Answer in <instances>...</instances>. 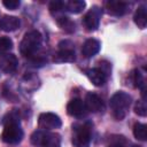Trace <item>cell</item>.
I'll list each match as a JSON object with an SVG mask.
<instances>
[{
	"label": "cell",
	"instance_id": "cell-1",
	"mask_svg": "<svg viewBox=\"0 0 147 147\" xmlns=\"http://www.w3.org/2000/svg\"><path fill=\"white\" fill-rule=\"evenodd\" d=\"M1 138L6 144L10 145L18 144L23 138V130L20 124V116L15 109L8 113L3 118V131Z\"/></svg>",
	"mask_w": 147,
	"mask_h": 147
},
{
	"label": "cell",
	"instance_id": "cell-2",
	"mask_svg": "<svg viewBox=\"0 0 147 147\" xmlns=\"http://www.w3.org/2000/svg\"><path fill=\"white\" fill-rule=\"evenodd\" d=\"M109 106L114 118L117 121H122L126 116L131 106V96L123 91H118L110 98Z\"/></svg>",
	"mask_w": 147,
	"mask_h": 147
},
{
	"label": "cell",
	"instance_id": "cell-3",
	"mask_svg": "<svg viewBox=\"0 0 147 147\" xmlns=\"http://www.w3.org/2000/svg\"><path fill=\"white\" fill-rule=\"evenodd\" d=\"M92 123H76L72 125V139L71 142L75 147H88L92 138Z\"/></svg>",
	"mask_w": 147,
	"mask_h": 147
},
{
	"label": "cell",
	"instance_id": "cell-4",
	"mask_svg": "<svg viewBox=\"0 0 147 147\" xmlns=\"http://www.w3.org/2000/svg\"><path fill=\"white\" fill-rule=\"evenodd\" d=\"M40 45H41V34L37 30H32L24 34L20 44V52L22 53V55L30 59L34 56Z\"/></svg>",
	"mask_w": 147,
	"mask_h": 147
},
{
	"label": "cell",
	"instance_id": "cell-5",
	"mask_svg": "<svg viewBox=\"0 0 147 147\" xmlns=\"http://www.w3.org/2000/svg\"><path fill=\"white\" fill-rule=\"evenodd\" d=\"M101 14H102V10L98 6H93L85 14V16L83 17V24L87 31H95L99 28Z\"/></svg>",
	"mask_w": 147,
	"mask_h": 147
},
{
	"label": "cell",
	"instance_id": "cell-6",
	"mask_svg": "<svg viewBox=\"0 0 147 147\" xmlns=\"http://www.w3.org/2000/svg\"><path fill=\"white\" fill-rule=\"evenodd\" d=\"M38 125L41 130H54L62 125L61 118L54 113H42L38 118Z\"/></svg>",
	"mask_w": 147,
	"mask_h": 147
},
{
	"label": "cell",
	"instance_id": "cell-7",
	"mask_svg": "<svg viewBox=\"0 0 147 147\" xmlns=\"http://www.w3.org/2000/svg\"><path fill=\"white\" fill-rule=\"evenodd\" d=\"M105 9L111 16H122L127 11V3L118 0H108L105 2Z\"/></svg>",
	"mask_w": 147,
	"mask_h": 147
},
{
	"label": "cell",
	"instance_id": "cell-8",
	"mask_svg": "<svg viewBox=\"0 0 147 147\" xmlns=\"http://www.w3.org/2000/svg\"><path fill=\"white\" fill-rule=\"evenodd\" d=\"M84 103H85L86 110L92 111V113H99V111H102L105 109V105H103L102 99L98 94L92 93V92L86 94Z\"/></svg>",
	"mask_w": 147,
	"mask_h": 147
},
{
	"label": "cell",
	"instance_id": "cell-9",
	"mask_svg": "<svg viewBox=\"0 0 147 147\" xmlns=\"http://www.w3.org/2000/svg\"><path fill=\"white\" fill-rule=\"evenodd\" d=\"M67 113L70 116L74 117H83L86 114V107L84 101H82L79 98H75L69 101L67 106Z\"/></svg>",
	"mask_w": 147,
	"mask_h": 147
},
{
	"label": "cell",
	"instance_id": "cell-10",
	"mask_svg": "<svg viewBox=\"0 0 147 147\" xmlns=\"http://www.w3.org/2000/svg\"><path fill=\"white\" fill-rule=\"evenodd\" d=\"M18 67L17 57L14 54H6L0 59V69L5 74H13Z\"/></svg>",
	"mask_w": 147,
	"mask_h": 147
},
{
	"label": "cell",
	"instance_id": "cell-11",
	"mask_svg": "<svg viewBox=\"0 0 147 147\" xmlns=\"http://www.w3.org/2000/svg\"><path fill=\"white\" fill-rule=\"evenodd\" d=\"M101 48V44L99 40L94 39V38H90L87 39L84 44H83V47H82V53L85 57H92L94 56L95 54L99 53Z\"/></svg>",
	"mask_w": 147,
	"mask_h": 147
},
{
	"label": "cell",
	"instance_id": "cell-12",
	"mask_svg": "<svg viewBox=\"0 0 147 147\" xmlns=\"http://www.w3.org/2000/svg\"><path fill=\"white\" fill-rule=\"evenodd\" d=\"M86 76L91 80V83L95 86H102L107 80V75L100 68H92L86 70Z\"/></svg>",
	"mask_w": 147,
	"mask_h": 147
},
{
	"label": "cell",
	"instance_id": "cell-13",
	"mask_svg": "<svg viewBox=\"0 0 147 147\" xmlns=\"http://www.w3.org/2000/svg\"><path fill=\"white\" fill-rule=\"evenodd\" d=\"M20 20L16 16H9V15H3L0 18V29L7 32L15 31L20 28Z\"/></svg>",
	"mask_w": 147,
	"mask_h": 147
},
{
	"label": "cell",
	"instance_id": "cell-14",
	"mask_svg": "<svg viewBox=\"0 0 147 147\" xmlns=\"http://www.w3.org/2000/svg\"><path fill=\"white\" fill-rule=\"evenodd\" d=\"M133 21L138 25V28H140V29H145L146 28V25H147V10H146L145 6L138 7V9L134 13Z\"/></svg>",
	"mask_w": 147,
	"mask_h": 147
},
{
	"label": "cell",
	"instance_id": "cell-15",
	"mask_svg": "<svg viewBox=\"0 0 147 147\" xmlns=\"http://www.w3.org/2000/svg\"><path fill=\"white\" fill-rule=\"evenodd\" d=\"M55 62H74L76 60L74 49H60L53 57Z\"/></svg>",
	"mask_w": 147,
	"mask_h": 147
},
{
	"label": "cell",
	"instance_id": "cell-16",
	"mask_svg": "<svg viewBox=\"0 0 147 147\" xmlns=\"http://www.w3.org/2000/svg\"><path fill=\"white\" fill-rule=\"evenodd\" d=\"M49 132L45 131V130H37L31 134V144L36 147H42V145L45 144V141L47 140Z\"/></svg>",
	"mask_w": 147,
	"mask_h": 147
},
{
	"label": "cell",
	"instance_id": "cell-17",
	"mask_svg": "<svg viewBox=\"0 0 147 147\" xmlns=\"http://www.w3.org/2000/svg\"><path fill=\"white\" fill-rule=\"evenodd\" d=\"M56 22H57L59 26L63 31H65L68 33H72L75 31V23L69 17H67V16H57L56 17Z\"/></svg>",
	"mask_w": 147,
	"mask_h": 147
},
{
	"label": "cell",
	"instance_id": "cell-18",
	"mask_svg": "<svg viewBox=\"0 0 147 147\" xmlns=\"http://www.w3.org/2000/svg\"><path fill=\"white\" fill-rule=\"evenodd\" d=\"M86 3L83 0H70L65 2V9L72 14H78L85 8Z\"/></svg>",
	"mask_w": 147,
	"mask_h": 147
},
{
	"label": "cell",
	"instance_id": "cell-19",
	"mask_svg": "<svg viewBox=\"0 0 147 147\" xmlns=\"http://www.w3.org/2000/svg\"><path fill=\"white\" fill-rule=\"evenodd\" d=\"M109 147H127V139L122 134H111L108 138Z\"/></svg>",
	"mask_w": 147,
	"mask_h": 147
},
{
	"label": "cell",
	"instance_id": "cell-20",
	"mask_svg": "<svg viewBox=\"0 0 147 147\" xmlns=\"http://www.w3.org/2000/svg\"><path fill=\"white\" fill-rule=\"evenodd\" d=\"M133 136L136 139L145 141L147 139V126L142 123H136L133 126Z\"/></svg>",
	"mask_w": 147,
	"mask_h": 147
},
{
	"label": "cell",
	"instance_id": "cell-21",
	"mask_svg": "<svg viewBox=\"0 0 147 147\" xmlns=\"http://www.w3.org/2000/svg\"><path fill=\"white\" fill-rule=\"evenodd\" d=\"M131 80H132L134 87H139V88L145 87V78H144L142 74L140 72V70L134 69L131 72Z\"/></svg>",
	"mask_w": 147,
	"mask_h": 147
},
{
	"label": "cell",
	"instance_id": "cell-22",
	"mask_svg": "<svg viewBox=\"0 0 147 147\" xmlns=\"http://www.w3.org/2000/svg\"><path fill=\"white\" fill-rule=\"evenodd\" d=\"M61 146V138L56 133H49L47 140L42 145V147H60Z\"/></svg>",
	"mask_w": 147,
	"mask_h": 147
},
{
	"label": "cell",
	"instance_id": "cell-23",
	"mask_svg": "<svg viewBox=\"0 0 147 147\" xmlns=\"http://www.w3.org/2000/svg\"><path fill=\"white\" fill-rule=\"evenodd\" d=\"M13 47V41L9 37H1L0 38V55L8 52Z\"/></svg>",
	"mask_w": 147,
	"mask_h": 147
},
{
	"label": "cell",
	"instance_id": "cell-24",
	"mask_svg": "<svg viewBox=\"0 0 147 147\" xmlns=\"http://www.w3.org/2000/svg\"><path fill=\"white\" fill-rule=\"evenodd\" d=\"M134 113L139 116L145 117L147 115V106H146V101L145 100H139L136 102L134 105Z\"/></svg>",
	"mask_w": 147,
	"mask_h": 147
},
{
	"label": "cell",
	"instance_id": "cell-25",
	"mask_svg": "<svg viewBox=\"0 0 147 147\" xmlns=\"http://www.w3.org/2000/svg\"><path fill=\"white\" fill-rule=\"evenodd\" d=\"M63 9H65V2H63V1L55 0L49 3V10L52 14H59Z\"/></svg>",
	"mask_w": 147,
	"mask_h": 147
},
{
	"label": "cell",
	"instance_id": "cell-26",
	"mask_svg": "<svg viewBox=\"0 0 147 147\" xmlns=\"http://www.w3.org/2000/svg\"><path fill=\"white\" fill-rule=\"evenodd\" d=\"M2 5H3L7 9L15 10L16 8L20 7L21 2H20V0H3V1H2Z\"/></svg>",
	"mask_w": 147,
	"mask_h": 147
},
{
	"label": "cell",
	"instance_id": "cell-27",
	"mask_svg": "<svg viewBox=\"0 0 147 147\" xmlns=\"http://www.w3.org/2000/svg\"><path fill=\"white\" fill-rule=\"evenodd\" d=\"M131 147H141V146H139V145H132Z\"/></svg>",
	"mask_w": 147,
	"mask_h": 147
}]
</instances>
